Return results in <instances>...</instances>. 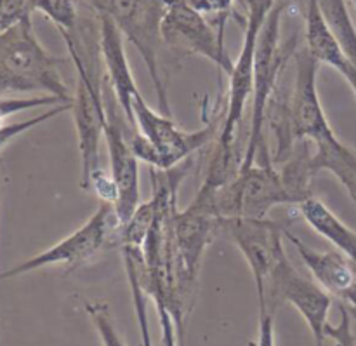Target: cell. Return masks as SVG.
<instances>
[{"label": "cell", "mask_w": 356, "mask_h": 346, "mask_svg": "<svg viewBox=\"0 0 356 346\" xmlns=\"http://www.w3.org/2000/svg\"><path fill=\"white\" fill-rule=\"evenodd\" d=\"M313 176L316 174L308 152L285 162L280 169L266 155L264 162L236 169L233 180L216 191V209L222 219L238 216L264 219L278 205L302 204L313 197L309 191Z\"/></svg>", "instance_id": "1"}, {"label": "cell", "mask_w": 356, "mask_h": 346, "mask_svg": "<svg viewBox=\"0 0 356 346\" xmlns=\"http://www.w3.org/2000/svg\"><path fill=\"white\" fill-rule=\"evenodd\" d=\"M277 0H247V17L245 33H243L242 49L238 58L233 63L229 72L228 101H226L225 120H222L221 132H219L218 146L214 150L211 164H209L207 176L204 184L209 188L219 190L233 180V166H235V141L238 134V127L242 124L245 113L247 101L252 96L254 80V63H256V51L259 44L261 31L270 16L271 9Z\"/></svg>", "instance_id": "2"}, {"label": "cell", "mask_w": 356, "mask_h": 346, "mask_svg": "<svg viewBox=\"0 0 356 346\" xmlns=\"http://www.w3.org/2000/svg\"><path fill=\"white\" fill-rule=\"evenodd\" d=\"M65 59L52 56L38 42L31 21L0 33V97L44 93L72 103L61 66Z\"/></svg>", "instance_id": "3"}, {"label": "cell", "mask_w": 356, "mask_h": 346, "mask_svg": "<svg viewBox=\"0 0 356 346\" xmlns=\"http://www.w3.org/2000/svg\"><path fill=\"white\" fill-rule=\"evenodd\" d=\"M70 58L76 70V87L72 97L73 122H75L76 139H79L80 167H82L83 190L89 191L94 176L101 173L99 143L104 138L106 124V107H104V87L96 79V70L90 66V52L80 38V31L65 35Z\"/></svg>", "instance_id": "4"}, {"label": "cell", "mask_w": 356, "mask_h": 346, "mask_svg": "<svg viewBox=\"0 0 356 346\" xmlns=\"http://www.w3.org/2000/svg\"><path fill=\"white\" fill-rule=\"evenodd\" d=\"M132 127L131 146L136 157L156 171H169L186 162L216 131V124L184 131L169 115L153 110L141 93L132 101Z\"/></svg>", "instance_id": "5"}, {"label": "cell", "mask_w": 356, "mask_h": 346, "mask_svg": "<svg viewBox=\"0 0 356 346\" xmlns=\"http://www.w3.org/2000/svg\"><path fill=\"white\" fill-rule=\"evenodd\" d=\"M97 16H104L117 26L122 37L127 38L141 56L153 87L160 111L170 117L169 97L163 77L160 73L159 54L163 45L162 23L167 10V0H86Z\"/></svg>", "instance_id": "6"}, {"label": "cell", "mask_w": 356, "mask_h": 346, "mask_svg": "<svg viewBox=\"0 0 356 346\" xmlns=\"http://www.w3.org/2000/svg\"><path fill=\"white\" fill-rule=\"evenodd\" d=\"M294 82L280 113V127L277 129L280 155L294 141H313L316 146L336 139L318 94L320 63L306 47L294 51Z\"/></svg>", "instance_id": "7"}, {"label": "cell", "mask_w": 356, "mask_h": 346, "mask_svg": "<svg viewBox=\"0 0 356 346\" xmlns=\"http://www.w3.org/2000/svg\"><path fill=\"white\" fill-rule=\"evenodd\" d=\"M287 9V2H277L264 23L261 31L259 44L256 51V63H254V80H252V107H250V129L249 143L243 160H240L236 169L250 167L257 160L261 153L268 152L266 138H264V124H266L268 108H270L273 94L277 91L278 77L285 68V63L294 54L296 47L291 51H284L280 47V30L282 16Z\"/></svg>", "instance_id": "8"}, {"label": "cell", "mask_w": 356, "mask_h": 346, "mask_svg": "<svg viewBox=\"0 0 356 346\" xmlns=\"http://www.w3.org/2000/svg\"><path fill=\"white\" fill-rule=\"evenodd\" d=\"M115 232H120V223L115 214L113 204L101 202L96 212L80 228L49 249L21 261L9 270L0 272V281H9L47 267H79L96 256Z\"/></svg>", "instance_id": "9"}, {"label": "cell", "mask_w": 356, "mask_h": 346, "mask_svg": "<svg viewBox=\"0 0 356 346\" xmlns=\"http://www.w3.org/2000/svg\"><path fill=\"white\" fill-rule=\"evenodd\" d=\"M104 107H106V124H104V141L110 155V176L117 187V202L113 209L120 230L124 228L141 205L139 202V159L131 146V134L134 129L122 113L115 96H108L104 87ZM111 93V91H110Z\"/></svg>", "instance_id": "10"}, {"label": "cell", "mask_w": 356, "mask_h": 346, "mask_svg": "<svg viewBox=\"0 0 356 346\" xmlns=\"http://www.w3.org/2000/svg\"><path fill=\"white\" fill-rule=\"evenodd\" d=\"M162 35L163 44L172 51L209 59L226 75L232 72L233 61L226 52L225 33L216 30L188 0H167Z\"/></svg>", "instance_id": "11"}, {"label": "cell", "mask_w": 356, "mask_h": 346, "mask_svg": "<svg viewBox=\"0 0 356 346\" xmlns=\"http://www.w3.org/2000/svg\"><path fill=\"white\" fill-rule=\"evenodd\" d=\"M229 239L235 242L242 256L245 258L254 282H256L257 298L266 296L268 282L277 270L278 265L287 258L284 249L285 228L270 218H225L221 221Z\"/></svg>", "instance_id": "12"}, {"label": "cell", "mask_w": 356, "mask_h": 346, "mask_svg": "<svg viewBox=\"0 0 356 346\" xmlns=\"http://www.w3.org/2000/svg\"><path fill=\"white\" fill-rule=\"evenodd\" d=\"M268 299H280L299 312L308 324L315 346H325L329 315L334 306V298L315 281L308 278L294 268L285 258L271 275L266 288Z\"/></svg>", "instance_id": "13"}, {"label": "cell", "mask_w": 356, "mask_h": 346, "mask_svg": "<svg viewBox=\"0 0 356 346\" xmlns=\"http://www.w3.org/2000/svg\"><path fill=\"white\" fill-rule=\"evenodd\" d=\"M285 237L298 251L299 258L306 265L312 277L332 298L339 299L348 308L356 310V274L353 263L348 260V256H344L341 251L313 249L287 230H285Z\"/></svg>", "instance_id": "14"}, {"label": "cell", "mask_w": 356, "mask_h": 346, "mask_svg": "<svg viewBox=\"0 0 356 346\" xmlns=\"http://www.w3.org/2000/svg\"><path fill=\"white\" fill-rule=\"evenodd\" d=\"M99 19V52L104 66L111 94L117 100L122 113L132 127V101L139 94L134 75L129 66L127 54L124 49V37L108 17L97 16ZM134 129V127H132Z\"/></svg>", "instance_id": "15"}, {"label": "cell", "mask_w": 356, "mask_h": 346, "mask_svg": "<svg viewBox=\"0 0 356 346\" xmlns=\"http://www.w3.org/2000/svg\"><path fill=\"white\" fill-rule=\"evenodd\" d=\"M306 49L320 63L337 70L343 77L350 72V63L327 23L318 0H306Z\"/></svg>", "instance_id": "16"}, {"label": "cell", "mask_w": 356, "mask_h": 346, "mask_svg": "<svg viewBox=\"0 0 356 346\" xmlns=\"http://www.w3.org/2000/svg\"><path fill=\"white\" fill-rule=\"evenodd\" d=\"M299 212L302 219L315 230L318 235L336 246L337 251L348 256L351 263L356 265V232L344 225L320 198L309 197L299 204Z\"/></svg>", "instance_id": "17"}, {"label": "cell", "mask_w": 356, "mask_h": 346, "mask_svg": "<svg viewBox=\"0 0 356 346\" xmlns=\"http://www.w3.org/2000/svg\"><path fill=\"white\" fill-rule=\"evenodd\" d=\"M312 166L316 174L322 171H329L337 178L341 184L348 190L350 197L356 204V152L341 143L339 139H332L329 143L316 146L315 155H312Z\"/></svg>", "instance_id": "18"}, {"label": "cell", "mask_w": 356, "mask_h": 346, "mask_svg": "<svg viewBox=\"0 0 356 346\" xmlns=\"http://www.w3.org/2000/svg\"><path fill=\"white\" fill-rule=\"evenodd\" d=\"M124 265L127 272L129 285H131L132 306H134L136 320H138L139 334H141V346H153L152 331H149V317H148V294L141 288V282L138 277V261L131 251L124 249Z\"/></svg>", "instance_id": "19"}, {"label": "cell", "mask_w": 356, "mask_h": 346, "mask_svg": "<svg viewBox=\"0 0 356 346\" xmlns=\"http://www.w3.org/2000/svg\"><path fill=\"white\" fill-rule=\"evenodd\" d=\"M31 13H42L52 21L61 35H73L79 28V10L73 0H28Z\"/></svg>", "instance_id": "20"}, {"label": "cell", "mask_w": 356, "mask_h": 346, "mask_svg": "<svg viewBox=\"0 0 356 346\" xmlns=\"http://www.w3.org/2000/svg\"><path fill=\"white\" fill-rule=\"evenodd\" d=\"M70 108H72V103L56 104V107H51L47 111L37 115V117L24 118V120L10 122V124L2 125V127H0V152H2V150L6 148L9 143H13L16 138L26 134V132H30L31 129L38 127V125H42V124H45L47 120H51V118H56L58 115L65 113V111H70Z\"/></svg>", "instance_id": "21"}, {"label": "cell", "mask_w": 356, "mask_h": 346, "mask_svg": "<svg viewBox=\"0 0 356 346\" xmlns=\"http://www.w3.org/2000/svg\"><path fill=\"white\" fill-rule=\"evenodd\" d=\"M87 315L92 320V326L96 329L97 336H99L101 345L103 346H127L124 338L115 327L113 320H111L108 308L104 305H96V303H87L86 305Z\"/></svg>", "instance_id": "22"}, {"label": "cell", "mask_w": 356, "mask_h": 346, "mask_svg": "<svg viewBox=\"0 0 356 346\" xmlns=\"http://www.w3.org/2000/svg\"><path fill=\"white\" fill-rule=\"evenodd\" d=\"M31 21L28 0H0V33Z\"/></svg>", "instance_id": "23"}, {"label": "cell", "mask_w": 356, "mask_h": 346, "mask_svg": "<svg viewBox=\"0 0 356 346\" xmlns=\"http://www.w3.org/2000/svg\"><path fill=\"white\" fill-rule=\"evenodd\" d=\"M259 303V324H257L256 346H277L275 345V308L268 296L257 298Z\"/></svg>", "instance_id": "24"}, {"label": "cell", "mask_w": 356, "mask_h": 346, "mask_svg": "<svg viewBox=\"0 0 356 346\" xmlns=\"http://www.w3.org/2000/svg\"><path fill=\"white\" fill-rule=\"evenodd\" d=\"M353 317H351L350 308L344 303H339V322L336 326L327 327V338L334 340L336 346H356L353 324H351Z\"/></svg>", "instance_id": "25"}, {"label": "cell", "mask_w": 356, "mask_h": 346, "mask_svg": "<svg viewBox=\"0 0 356 346\" xmlns=\"http://www.w3.org/2000/svg\"><path fill=\"white\" fill-rule=\"evenodd\" d=\"M188 2L195 10L204 14L205 17L216 16L219 17L222 24H226V19L232 14L235 0H188Z\"/></svg>", "instance_id": "26"}, {"label": "cell", "mask_w": 356, "mask_h": 346, "mask_svg": "<svg viewBox=\"0 0 356 346\" xmlns=\"http://www.w3.org/2000/svg\"><path fill=\"white\" fill-rule=\"evenodd\" d=\"M156 315H159L160 331H162V345L163 346H179L181 338L177 334V327L174 319L170 317L169 310L162 305H155Z\"/></svg>", "instance_id": "27"}, {"label": "cell", "mask_w": 356, "mask_h": 346, "mask_svg": "<svg viewBox=\"0 0 356 346\" xmlns=\"http://www.w3.org/2000/svg\"><path fill=\"white\" fill-rule=\"evenodd\" d=\"M350 312H351V317H353V319H356V312H355V310L350 308Z\"/></svg>", "instance_id": "28"}, {"label": "cell", "mask_w": 356, "mask_h": 346, "mask_svg": "<svg viewBox=\"0 0 356 346\" xmlns=\"http://www.w3.org/2000/svg\"><path fill=\"white\" fill-rule=\"evenodd\" d=\"M355 6H356V0H355Z\"/></svg>", "instance_id": "29"}, {"label": "cell", "mask_w": 356, "mask_h": 346, "mask_svg": "<svg viewBox=\"0 0 356 346\" xmlns=\"http://www.w3.org/2000/svg\"><path fill=\"white\" fill-rule=\"evenodd\" d=\"M355 205H356V204H355Z\"/></svg>", "instance_id": "30"}]
</instances>
